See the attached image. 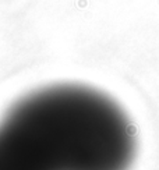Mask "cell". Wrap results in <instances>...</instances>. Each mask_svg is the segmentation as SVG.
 Listing matches in <instances>:
<instances>
[{"instance_id": "1", "label": "cell", "mask_w": 159, "mask_h": 170, "mask_svg": "<svg viewBox=\"0 0 159 170\" xmlns=\"http://www.w3.org/2000/svg\"><path fill=\"white\" fill-rule=\"evenodd\" d=\"M0 131L38 170H130L137 155L123 107L85 85L31 92L7 110Z\"/></svg>"}, {"instance_id": "2", "label": "cell", "mask_w": 159, "mask_h": 170, "mask_svg": "<svg viewBox=\"0 0 159 170\" xmlns=\"http://www.w3.org/2000/svg\"><path fill=\"white\" fill-rule=\"evenodd\" d=\"M0 170H38L0 131Z\"/></svg>"}]
</instances>
